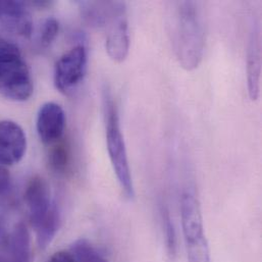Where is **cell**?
<instances>
[{"label": "cell", "mask_w": 262, "mask_h": 262, "mask_svg": "<svg viewBox=\"0 0 262 262\" xmlns=\"http://www.w3.org/2000/svg\"><path fill=\"white\" fill-rule=\"evenodd\" d=\"M171 43L179 63L186 71L197 69L204 52V31L197 4L180 1L172 4Z\"/></svg>", "instance_id": "1"}, {"label": "cell", "mask_w": 262, "mask_h": 262, "mask_svg": "<svg viewBox=\"0 0 262 262\" xmlns=\"http://www.w3.org/2000/svg\"><path fill=\"white\" fill-rule=\"evenodd\" d=\"M103 112L108 155L122 190L128 198L135 196L131 169L117 104L108 90L103 92Z\"/></svg>", "instance_id": "2"}, {"label": "cell", "mask_w": 262, "mask_h": 262, "mask_svg": "<svg viewBox=\"0 0 262 262\" xmlns=\"http://www.w3.org/2000/svg\"><path fill=\"white\" fill-rule=\"evenodd\" d=\"M181 220L189 262H210L200 204L190 192L182 194Z\"/></svg>", "instance_id": "3"}, {"label": "cell", "mask_w": 262, "mask_h": 262, "mask_svg": "<svg viewBox=\"0 0 262 262\" xmlns=\"http://www.w3.org/2000/svg\"><path fill=\"white\" fill-rule=\"evenodd\" d=\"M31 72L20 52L0 55V95L6 99L23 102L33 94Z\"/></svg>", "instance_id": "4"}, {"label": "cell", "mask_w": 262, "mask_h": 262, "mask_svg": "<svg viewBox=\"0 0 262 262\" xmlns=\"http://www.w3.org/2000/svg\"><path fill=\"white\" fill-rule=\"evenodd\" d=\"M88 63V50L84 44H79L64 53L54 68L55 88L68 94L76 89L84 80Z\"/></svg>", "instance_id": "5"}, {"label": "cell", "mask_w": 262, "mask_h": 262, "mask_svg": "<svg viewBox=\"0 0 262 262\" xmlns=\"http://www.w3.org/2000/svg\"><path fill=\"white\" fill-rule=\"evenodd\" d=\"M66 114L55 102L44 103L37 115L36 128L40 140L46 145H53L61 140L66 129Z\"/></svg>", "instance_id": "6"}, {"label": "cell", "mask_w": 262, "mask_h": 262, "mask_svg": "<svg viewBox=\"0 0 262 262\" xmlns=\"http://www.w3.org/2000/svg\"><path fill=\"white\" fill-rule=\"evenodd\" d=\"M27 138L21 127L12 121L0 122V164L12 165L25 156Z\"/></svg>", "instance_id": "7"}, {"label": "cell", "mask_w": 262, "mask_h": 262, "mask_svg": "<svg viewBox=\"0 0 262 262\" xmlns=\"http://www.w3.org/2000/svg\"><path fill=\"white\" fill-rule=\"evenodd\" d=\"M24 199L33 228L44 219L54 203L51 201L50 189L46 180L40 176H35L28 182Z\"/></svg>", "instance_id": "8"}, {"label": "cell", "mask_w": 262, "mask_h": 262, "mask_svg": "<svg viewBox=\"0 0 262 262\" xmlns=\"http://www.w3.org/2000/svg\"><path fill=\"white\" fill-rule=\"evenodd\" d=\"M0 25L10 33L30 38L33 21L26 3L20 1H0Z\"/></svg>", "instance_id": "9"}, {"label": "cell", "mask_w": 262, "mask_h": 262, "mask_svg": "<svg viewBox=\"0 0 262 262\" xmlns=\"http://www.w3.org/2000/svg\"><path fill=\"white\" fill-rule=\"evenodd\" d=\"M82 17L92 27H105L126 13V4L115 1L79 2Z\"/></svg>", "instance_id": "10"}, {"label": "cell", "mask_w": 262, "mask_h": 262, "mask_svg": "<svg viewBox=\"0 0 262 262\" xmlns=\"http://www.w3.org/2000/svg\"><path fill=\"white\" fill-rule=\"evenodd\" d=\"M260 31L254 27L250 34L247 50V86L248 94L252 101L258 100L260 96L261 82V44Z\"/></svg>", "instance_id": "11"}, {"label": "cell", "mask_w": 262, "mask_h": 262, "mask_svg": "<svg viewBox=\"0 0 262 262\" xmlns=\"http://www.w3.org/2000/svg\"><path fill=\"white\" fill-rule=\"evenodd\" d=\"M0 256L10 262H32L30 233L24 223H18L8 234L7 241L0 250Z\"/></svg>", "instance_id": "12"}, {"label": "cell", "mask_w": 262, "mask_h": 262, "mask_svg": "<svg viewBox=\"0 0 262 262\" xmlns=\"http://www.w3.org/2000/svg\"><path fill=\"white\" fill-rule=\"evenodd\" d=\"M105 48L108 56L116 62H123L129 55L130 36L126 15L115 20L110 28Z\"/></svg>", "instance_id": "13"}, {"label": "cell", "mask_w": 262, "mask_h": 262, "mask_svg": "<svg viewBox=\"0 0 262 262\" xmlns=\"http://www.w3.org/2000/svg\"><path fill=\"white\" fill-rule=\"evenodd\" d=\"M60 226V213L58 207L53 203L49 212L34 228L37 235V242L40 248H46L54 239Z\"/></svg>", "instance_id": "14"}, {"label": "cell", "mask_w": 262, "mask_h": 262, "mask_svg": "<svg viewBox=\"0 0 262 262\" xmlns=\"http://www.w3.org/2000/svg\"><path fill=\"white\" fill-rule=\"evenodd\" d=\"M48 163L56 173H64L70 165V149L63 142L53 144L48 155Z\"/></svg>", "instance_id": "15"}, {"label": "cell", "mask_w": 262, "mask_h": 262, "mask_svg": "<svg viewBox=\"0 0 262 262\" xmlns=\"http://www.w3.org/2000/svg\"><path fill=\"white\" fill-rule=\"evenodd\" d=\"M72 252L78 262H107L105 258L85 239H80L73 244Z\"/></svg>", "instance_id": "16"}, {"label": "cell", "mask_w": 262, "mask_h": 262, "mask_svg": "<svg viewBox=\"0 0 262 262\" xmlns=\"http://www.w3.org/2000/svg\"><path fill=\"white\" fill-rule=\"evenodd\" d=\"M161 216H162V223H163V229H164V235H165V243H166V249L169 254V256L174 257L177 255V234H176V228L172 223V220L170 217L169 211L167 208L161 209Z\"/></svg>", "instance_id": "17"}, {"label": "cell", "mask_w": 262, "mask_h": 262, "mask_svg": "<svg viewBox=\"0 0 262 262\" xmlns=\"http://www.w3.org/2000/svg\"><path fill=\"white\" fill-rule=\"evenodd\" d=\"M59 32V24L58 20L54 17H48L40 29L39 34V44L42 48H48L55 38L57 37Z\"/></svg>", "instance_id": "18"}, {"label": "cell", "mask_w": 262, "mask_h": 262, "mask_svg": "<svg viewBox=\"0 0 262 262\" xmlns=\"http://www.w3.org/2000/svg\"><path fill=\"white\" fill-rule=\"evenodd\" d=\"M11 190L10 176L6 168L0 164V199H4Z\"/></svg>", "instance_id": "19"}, {"label": "cell", "mask_w": 262, "mask_h": 262, "mask_svg": "<svg viewBox=\"0 0 262 262\" xmlns=\"http://www.w3.org/2000/svg\"><path fill=\"white\" fill-rule=\"evenodd\" d=\"M47 262H76L74 256L66 251H58L54 253Z\"/></svg>", "instance_id": "20"}, {"label": "cell", "mask_w": 262, "mask_h": 262, "mask_svg": "<svg viewBox=\"0 0 262 262\" xmlns=\"http://www.w3.org/2000/svg\"><path fill=\"white\" fill-rule=\"evenodd\" d=\"M15 51H19V50L14 44L7 42L6 40L0 37V55L10 53V52H15Z\"/></svg>", "instance_id": "21"}, {"label": "cell", "mask_w": 262, "mask_h": 262, "mask_svg": "<svg viewBox=\"0 0 262 262\" xmlns=\"http://www.w3.org/2000/svg\"><path fill=\"white\" fill-rule=\"evenodd\" d=\"M7 237H8V234L6 233V231L4 229V226L0 221V250L5 245V243L7 241Z\"/></svg>", "instance_id": "22"}]
</instances>
